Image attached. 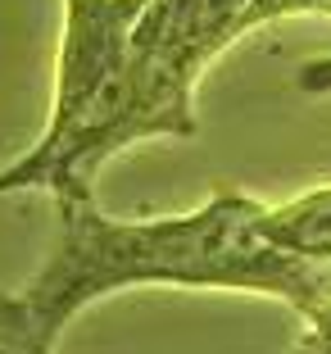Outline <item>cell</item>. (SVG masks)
Returning a JSON list of instances; mask_svg holds the SVG:
<instances>
[{"instance_id": "3", "label": "cell", "mask_w": 331, "mask_h": 354, "mask_svg": "<svg viewBox=\"0 0 331 354\" xmlns=\"http://www.w3.org/2000/svg\"><path fill=\"white\" fill-rule=\"evenodd\" d=\"M150 0H64V37H59V73H55V104L41 141L23 159H50L73 136L100 118L118 77L127 68L132 32Z\"/></svg>"}, {"instance_id": "2", "label": "cell", "mask_w": 331, "mask_h": 354, "mask_svg": "<svg viewBox=\"0 0 331 354\" xmlns=\"http://www.w3.org/2000/svg\"><path fill=\"white\" fill-rule=\"evenodd\" d=\"M259 23H268L259 0H150L100 118L50 159H14L0 168V196L32 187H46L50 196L91 191L95 173L118 150L145 136H196L200 73Z\"/></svg>"}, {"instance_id": "1", "label": "cell", "mask_w": 331, "mask_h": 354, "mask_svg": "<svg viewBox=\"0 0 331 354\" xmlns=\"http://www.w3.org/2000/svg\"><path fill=\"white\" fill-rule=\"evenodd\" d=\"M259 200L218 191L177 218L118 223L95 209L91 191L55 196L59 241L19 295H0V313L19 345L55 350L59 332L100 295L127 286H218L286 300L313 318L331 300V263H304L268 245Z\"/></svg>"}, {"instance_id": "5", "label": "cell", "mask_w": 331, "mask_h": 354, "mask_svg": "<svg viewBox=\"0 0 331 354\" xmlns=\"http://www.w3.org/2000/svg\"><path fill=\"white\" fill-rule=\"evenodd\" d=\"M300 91L309 95H327L331 91V59H313L300 68Z\"/></svg>"}, {"instance_id": "4", "label": "cell", "mask_w": 331, "mask_h": 354, "mask_svg": "<svg viewBox=\"0 0 331 354\" xmlns=\"http://www.w3.org/2000/svg\"><path fill=\"white\" fill-rule=\"evenodd\" d=\"M259 232L268 245L304 263H331V187L304 191L286 205L259 209Z\"/></svg>"}]
</instances>
